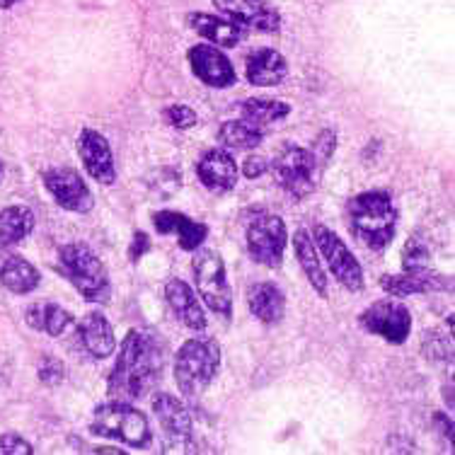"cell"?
Here are the masks:
<instances>
[{
  "label": "cell",
  "instance_id": "20",
  "mask_svg": "<svg viewBox=\"0 0 455 455\" xmlns=\"http://www.w3.org/2000/svg\"><path fill=\"white\" fill-rule=\"evenodd\" d=\"M153 226L163 235L175 233L180 247L189 250V252H194L196 247H202L204 240L209 237V228L199 223V220L184 216V213H177V211H158L153 216Z\"/></svg>",
  "mask_w": 455,
  "mask_h": 455
},
{
  "label": "cell",
  "instance_id": "23",
  "mask_svg": "<svg viewBox=\"0 0 455 455\" xmlns=\"http://www.w3.org/2000/svg\"><path fill=\"white\" fill-rule=\"evenodd\" d=\"M247 303H250L252 315L262 320L264 324L281 323V317L286 313V296L272 281L254 283L250 289V296H247Z\"/></svg>",
  "mask_w": 455,
  "mask_h": 455
},
{
  "label": "cell",
  "instance_id": "16",
  "mask_svg": "<svg viewBox=\"0 0 455 455\" xmlns=\"http://www.w3.org/2000/svg\"><path fill=\"white\" fill-rule=\"evenodd\" d=\"M153 411H156L163 431L172 441H182V443L192 441V414H189V410H187V404L182 400H177L175 395L170 393H158L153 397Z\"/></svg>",
  "mask_w": 455,
  "mask_h": 455
},
{
  "label": "cell",
  "instance_id": "22",
  "mask_svg": "<svg viewBox=\"0 0 455 455\" xmlns=\"http://www.w3.org/2000/svg\"><path fill=\"white\" fill-rule=\"evenodd\" d=\"M78 337L85 351L95 359H107L116 347L112 324L102 313H88L83 317V323L78 324Z\"/></svg>",
  "mask_w": 455,
  "mask_h": 455
},
{
  "label": "cell",
  "instance_id": "5",
  "mask_svg": "<svg viewBox=\"0 0 455 455\" xmlns=\"http://www.w3.org/2000/svg\"><path fill=\"white\" fill-rule=\"evenodd\" d=\"M90 431L95 436L112 438L124 446L133 448L148 446L150 436H153L146 414L129 403H122V400L100 404L92 414V421H90Z\"/></svg>",
  "mask_w": 455,
  "mask_h": 455
},
{
  "label": "cell",
  "instance_id": "36",
  "mask_svg": "<svg viewBox=\"0 0 455 455\" xmlns=\"http://www.w3.org/2000/svg\"><path fill=\"white\" fill-rule=\"evenodd\" d=\"M150 250V240L146 233H140L136 230V235H133V245L129 247V257H132V262H140V257Z\"/></svg>",
  "mask_w": 455,
  "mask_h": 455
},
{
  "label": "cell",
  "instance_id": "13",
  "mask_svg": "<svg viewBox=\"0 0 455 455\" xmlns=\"http://www.w3.org/2000/svg\"><path fill=\"white\" fill-rule=\"evenodd\" d=\"M78 153L88 175L95 182L109 184L116 182V167H114V153L109 140L95 129H83L78 136Z\"/></svg>",
  "mask_w": 455,
  "mask_h": 455
},
{
  "label": "cell",
  "instance_id": "15",
  "mask_svg": "<svg viewBox=\"0 0 455 455\" xmlns=\"http://www.w3.org/2000/svg\"><path fill=\"white\" fill-rule=\"evenodd\" d=\"M196 175L206 189L216 194L230 192L237 182V165L226 148L206 150L196 163Z\"/></svg>",
  "mask_w": 455,
  "mask_h": 455
},
{
  "label": "cell",
  "instance_id": "7",
  "mask_svg": "<svg viewBox=\"0 0 455 455\" xmlns=\"http://www.w3.org/2000/svg\"><path fill=\"white\" fill-rule=\"evenodd\" d=\"M272 172L283 192H289L293 199H306V196L315 192V175L320 170L310 158L307 148L289 143L274 158Z\"/></svg>",
  "mask_w": 455,
  "mask_h": 455
},
{
  "label": "cell",
  "instance_id": "32",
  "mask_svg": "<svg viewBox=\"0 0 455 455\" xmlns=\"http://www.w3.org/2000/svg\"><path fill=\"white\" fill-rule=\"evenodd\" d=\"M165 119L177 132H187V129H192L194 124H196V112L187 105H172L165 109Z\"/></svg>",
  "mask_w": 455,
  "mask_h": 455
},
{
  "label": "cell",
  "instance_id": "28",
  "mask_svg": "<svg viewBox=\"0 0 455 455\" xmlns=\"http://www.w3.org/2000/svg\"><path fill=\"white\" fill-rule=\"evenodd\" d=\"M219 140L223 148L252 150L264 140V132L252 124H247L245 119H235V122L220 124Z\"/></svg>",
  "mask_w": 455,
  "mask_h": 455
},
{
  "label": "cell",
  "instance_id": "17",
  "mask_svg": "<svg viewBox=\"0 0 455 455\" xmlns=\"http://www.w3.org/2000/svg\"><path fill=\"white\" fill-rule=\"evenodd\" d=\"M187 25L192 27L196 35L204 36L206 42L220 46V49H233L245 36V27H240L233 20L220 18V15H209V12H192L187 18Z\"/></svg>",
  "mask_w": 455,
  "mask_h": 455
},
{
  "label": "cell",
  "instance_id": "12",
  "mask_svg": "<svg viewBox=\"0 0 455 455\" xmlns=\"http://www.w3.org/2000/svg\"><path fill=\"white\" fill-rule=\"evenodd\" d=\"M213 5L240 27H252L264 35H276L281 29V15L264 0H213Z\"/></svg>",
  "mask_w": 455,
  "mask_h": 455
},
{
  "label": "cell",
  "instance_id": "10",
  "mask_svg": "<svg viewBox=\"0 0 455 455\" xmlns=\"http://www.w3.org/2000/svg\"><path fill=\"white\" fill-rule=\"evenodd\" d=\"M359 324L366 332L383 337L387 344H404L411 332V315L403 303L378 300L361 313Z\"/></svg>",
  "mask_w": 455,
  "mask_h": 455
},
{
  "label": "cell",
  "instance_id": "38",
  "mask_svg": "<svg viewBox=\"0 0 455 455\" xmlns=\"http://www.w3.org/2000/svg\"><path fill=\"white\" fill-rule=\"evenodd\" d=\"M18 3H22V0H0V10H8L12 5H18Z\"/></svg>",
  "mask_w": 455,
  "mask_h": 455
},
{
  "label": "cell",
  "instance_id": "11",
  "mask_svg": "<svg viewBox=\"0 0 455 455\" xmlns=\"http://www.w3.org/2000/svg\"><path fill=\"white\" fill-rule=\"evenodd\" d=\"M46 192L52 194L56 204L73 213H88L95 206V196L88 189L85 180L70 167H52L44 172Z\"/></svg>",
  "mask_w": 455,
  "mask_h": 455
},
{
  "label": "cell",
  "instance_id": "6",
  "mask_svg": "<svg viewBox=\"0 0 455 455\" xmlns=\"http://www.w3.org/2000/svg\"><path fill=\"white\" fill-rule=\"evenodd\" d=\"M194 281L196 291L206 306L223 320L233 317V289L228 283L226 264L216 250L211 247H196L192 259Z\"/></svg>",
  "mask_w": 455,
  "mask_h": 455
},
{
  "label": "cell",
  "instance_id": "34",
  "mask_svg": "<svg viewBox=\"0 0 455 455\" xmlns=\"http://www.w3.org/2000/svg\"><path fill=\"white\" fill-rule=\"evenodd\" d=\"M35 453V448L27 443L25 438L18 434H3L0 436V455H29Z\"/></svg>",
  "mask_w": 455,
  "mask_h": 455
},
{
  "label": "cell",
  "instance_id": "30",
  "mask_svg": "<svg viewBox=\"0 0 455 455\" xmlns=\"http://www.w3.org/2000/svg\"><path fill=\"white\" fill-rule=\"evenodd\" d=\"M431 262L429 245L421 240V237H410L403 252V267L404 272H414V269H427Z\"/></svg>",
  "mask_w": 455,
  "mask_h": 455
},
{
  "label": "cell",
  "instance_id": "27",
  "mask_svg": "<svg viewBox=\"0 0 455 455\" xmlns=\"http://www.w3.org/2000/svg\"><path fill=\"white\" fill-rule=\"evenodd\" d=\"M35 230V213L27 206H8L0 211V243L15 245Z\"/></svg>",
  "mask_w": 455,
  "mask_h": 455
},
{
  "label": "cell",
  "instance_id": "24",
  "mask_svg": "<svg viewBox=\"0 0 455 455\" xmlns=\"http://www.w3.org/2000/svg\"><path fill=\"white\" fill-rule=\"evenodd\" d=\"M293 250H296L298 262H300V269L310 281V286L315 289L317 296L327 298V274L323 269V262H320V257H317V247L313 243V237L307 230H296V235H293Z\"/></svg>",
  "mask_w": 455,
  "mask_h": 455
},
{
  "label": "cell",
  "instance_id": "14",
  "mask_svg": "<svg viewBox=\"0 0 455 455\" xmlns=\"http://www.w3.org/2000/svg\"><path fill=\"white\" fill-rule=\"evenodd\" d=\"M189 66L196 78L211 88H230L235 83V70L226 53L213 44H196L189 49Z\"/></svg>",
  "mask_w": 455,
  "mask_h": 455
},
{
  "label": "cell",
  "instance_id": "4",
  "mask_svg": "<svg viewBox=\"0 0 455 455\" xmlns=\"http://www.w3.org/2000/svg\"><path fill=\"white\" fill-rule=\"evenodd\" d=\"M59 267L66 279L78 289V293L90 303H107L112 298V281L105 264L88 245L70 243L59 252Z\"/></svg>",
  "mask_w": 455,
  "mask_h": 455
},
{
  "label": "cell",
  "instance_id": "29",
  "mask_svg": "<svg viewBox=\"0 0 455 455\" xmlns=\"http://www.w3.org/2000/svg\"><path fill=\"white\" fill-rule=\"evenodd\" d=\"M243 119L247 124H252L257 129H264V126H269L274 122H281V119H286L291 112V107L286 102H276V100H264V97H252V100H247L245 105H243Z\"/></svg>",
  "mask_w": 455,
  "mask_h": 455
},
{
  "label": "cell",
  "instance_id": "31",
  "mask_svg": "<svg viewBox=\"0 0 455 455\" xmlns=\"http://www.w3.org/2000/svg\"><path fill=\"white\" fill-rule=\"evenodd\" d=\"M334 148H337V132L334 129H323V132L317 133V139L313 140V146L307 148L310 158H313V163H315L320 172H323L324 165L332 158Z\"/></svg>",
  "mask_w": 455,
  "mask_h": 455
},
{
  "label": "cell",
  "instance_id": "35",
  "mask_svg": "<svg viewBox=\"0 0 455 455\" xmlns=\"http://www.w3.org/2000/svg\"><path fill=\"white\" fill-rule=\"evenodd\" d=\"M267 170H269V163L264 158H259V156H252V158H247L245 163H243V175H245L247 180H257V177H262Z\"/></svg>",
  "mask_w": 455,
  "mask_h": 455
},
{
  "label": "cell",
  "instance_id": "26",
  "mask_svg": "<svg viewBox=\"0 0 455 455\" xmlns=\"http://www.w3.org/2000/svg\"><path fill=\"white\" fill-rule=\"evenodd\" d=\"M25 317L32 330H39V332L49 334V337H61L73 324V315L68 310L56 306V303H49V300H39L35 306L27 307Z\"/></svg>",
  "mask_w": 455,
  "mask_h": 455
},
{
  "label": "cell",
  "instance_id": "2",
  "mask_svg": "<svg viewBox=\"0 0 455 455\" xmlns=\"http://www.w3.org/2000/svg\"><path fill=\"white\" fill-rule=\"evenodd\" d=\"M349 220L354 235L371 250H386L393 243L400 211L387 192H363L349 202Z\"/></svg>",
  "mask_w": 455,
  "mask_h": 455
},
{
  "label": "cell",
  "instance_id": "25",
  "mask_svg": "<svg viewBox=\"0 0 455 455\" xmlns=\"http://www.w3.org/2000/svg\"><path fill=\"white\" fill-rule=\"evenodd\" d=\"M39 281H42V274L35 264L27 262L25 257L12 254V257H5L0 262V283L18 296L32 293L39 286Z\"/></svg>",
  "mask_w": 455,
  "mask_h": 455
},
{
  "label": "cell",
  "instance_id": "9",
  "mask_svg": "<svg viewBox=\"0 0 455 455\" xmlns=\"http://www.w3.org/2000/svg\"><path fill=\"white\" fill-rule=\"evenodd\" d=\"M286 223L279 216H269L262 213L247 226V250L254 262L264 264V267H272L276 269L283 262V254H286Z\"/></svg>",
  "mask_w": 455,
  "mask_h": 455
},
{
  "label": "cell",
  "instance_id": "21",
  "mask_svg": "<svg viewBox=\"0 0 455 455\" xmlns=\"http://www.w3.org/2000/svg\"><path fill=\"white\" fill-rule=\"evenodd\" d=\"M289 76V63L276 49H257L247 56V80L257 88H272Z\"/></svg>",
  "mask_w": 455,
  "mask_h": 455
},
{
  "label": "cell",
  "instance_id": "18",
  "mask_svg": "<svg viewBox=\"0 0 455 455\" xmlns=\"http://www.w3.org/2000/svg\"><path fill=\"white\" fill-rule=\"evenodd\" d=\"M165 298L170 307H172V313L177 315V320L184 324V327H189L194 332H199V330H206V313H204L202 303H199V298L192 291V286L182 279H170L165 286Z\"/></svg>",
  "mask_w": 455,
  "mask_h": 455
},
{
  "label": "cell",
  "instance_id": "33",
  "mask_svg": "<svg viewBox=\"0 0 455 455\" xmlns=\"http://www.w3.org/2000/svg\"><path fill=\"white\" fill-rule=\"evenodd\" d=\"M63 363L61 359H56V356H44L42 363H39V380L44 383L46 387H56L63 380Z\"/></svg>",
  "mask_w": 455,
  "mask_h": 455
},
{
  "label": "cell",
  "instance_id": "3",
  "mask_svg": "<svg viewBox=\"0 0 455 455\" xmlns=\"http://www.w3.org/2000/svg\"><path fill=\"white\" fill-rule=\"evenodd\" d=\"M220 368V347L211 337H194L177 351L175 383L184 397H196L211 386Z\"/></svg>",
  "mask_w": 455,
  "mask_h": 455
},
{
  "label": "cell",
  "instance_id": "37",
  "mask_svg": "<svg viewBox=\"0 0 455 455\" xmlns=\"http://www.w3.org/2000/svg\"><path fill=\"white\" fill-rule=\"evenodd\" d=\"M434 419H436V427H441V429L446 431L448 441H453V419L446 417V414H436Z\"/></svg>",
  "mask_w": 455,
  "mask_h": 455
},
{
  "label": "cell",
  "instance_id": "8",
  "mask_svg": "<svg viewBox=\"0 0 455 455\" xmlns=\"http://www.w3.org/2000/svg\"><path fill=\"white\" fill-rule=\"evenodd\" d=\"M313 243L323 252L330 272L334 274V279L339 281L344 289H363V269H361L359 259L354 257L349 247L344 245V240L334 233L332 228L323 226V223L315 226V230H313Z\"/></svg>",
  "mask_w": 455,
  "mask_h": 455
},
{
  "label": "cell",
  "instance_id": "1",
  "mask_svg": "<svg viewBox=\"0 0 455 455\" xmlns=\"http://www.w3.org/2000/svg\"><path fill=\"white\" fill-rule=\"evenodd\" d=\"M163 359L165 351L156 334L146 330H132L122 341L119 359L114 363L112 376L107 383V393L112 395V400H122V403L140 400L160 380Z\"/></svg>",
  "mask_w": 455,
  "mask_h": 455
},
{
  "label": "cell",
  "instance_id": "19",
  "mask_svg": "<svg viewBox=\"0 0 455 455\" xmlns=\"http://www.w3.org/2000/svg\"><path fill=\"white\" fill-rule=\"evenodd\" d=\"M383 289L390 296L404 298L414 296V293H427V291H451V276H441L427 269H414V272L404 274H387L380 279Z\"/></svg>",
  "mask_w": 455,
  "mask_h": 455
}]
</instances>
